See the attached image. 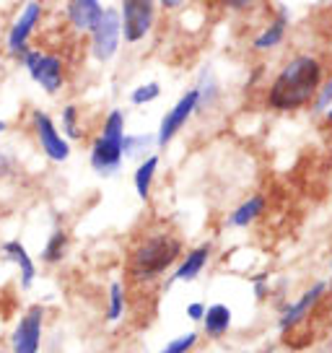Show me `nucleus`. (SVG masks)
I'll list each match as a JSON object with an SVG mask.
<instances>
[{"label": "nucleus", "instance_id": "obj_1", "mask_svg": "<svg viewBox=\"0 0 332 353\" xmlns=\"http://www.w3.org/2000/svg\"><path fill=\"white\" fill-rule=\"evenodd\" d=\"M322 78V68L314 57H296L293 63H288L280 76L276 78V83L270 86V107L276 110H299L304 104H309V99L317 94Z\"/></svg>", "mask_w": 332, "mask_h": 353}, {"label": "nucleus", "instance_id": "obj_2", "mask_svg": "<svg viewBox=\"0 0 332 353\" xmlns=\"http://www.w3.org/2000/svg\"><path fill=\"white\" fill-rule=\"evenodd\" d=\"M179 252H182L179 239L169 236V234H154L135 247L133 257H130V270L135 278H154L164 273L169 265H174Z\"/></svg>", "mask_w": 332, "mask_h": 353}, {"label": "nucleus", "instance_id": "obj_3", "mask_svg": "<svg viewBox=\"0 0 332 353\" xmlns=\"http://www.w3.org/2000/svg\"><path fill=\"white\" fill-rule=\"evenodd\" d=\"M122 138H125V114L114 110L104 122V132L94 143L91 151V166L99 174H114L122 164Z\"/></svg>", "mask_w": 332, "mask_h": 353}, {"label": "nucleus", "instance_id": "obj_4", "mask_svg": "<svg viewBox=\"0 0 332 353\" xmlns=\"http://www.w3.org/2000/svg\"><path fill=\"white\" fill-rule=\"evenodd\" d=\"M151 23H154V3H143V0L122 3V34L127 42L143 39Z\"/></svg>", "mask_w": 332, "mask_h": 353}, {"label": "nucleus", "instance_id": "obj_5", "mask_svg": "<svg viewBox=\"0 0 332 353\" xmlns=\"http://www.w3.org/2000/svg\"><path fill=\"white\" fill-rule=\"evenodd\" d=\"M120 13L104 11L99 23L94 26V57L96 60H110L117 52V42H120Z\"/></svg>", "mask_w": 332, "mask_h": 353}, {"label": "nucleus", "instance_id": "obj_6", "mask_svg": "<svg viewBox=\"0 0 332 353\" xmlns=\"http://www.w3.org/2000/svg\"><path fill=\"white\" fill-rule=\"evenodd\" d=\"M42 307H32L13 332V353H37L42 341Z\"/></svg>", "mask_w": 332, "mask_h": 353}, {"label": "nucleus", "instance_id": "obj_7", "mask_svg": "<svg viewBox=\"0 0 332 353\" xmlns=\"http://www.w3.org/2000/svg\"><path fill=\"white\" fill-rule=\"evenodd\" d=\"M198 101H200V91H187L182 99L174 104V110L166 114L164 120H161V128H158V143L166 145L174 135L179 132V128L187 122V117L195 112V107H198Z\"/></svg>", "mask_w": 332, "mask_h": 353}, {"label": "nucleus", "instance_id": "obj_8", "mask_svg": "<svg viewBox=\"0 0 332 353\" xmlns=\"http://www.w3.org/2000/svg\"><path fill=\"white\" fill-rule=\"evenodd\" d=\"M34 125H37V135H39V143L45 148V154L50 159H55V161H65L68 156H70V148L68 143L60 138V132L57 128L52 125V120L47 117L45 112H37L34 114Z\"/></svg>", "mask_w": 332, "mask_h": 353}, {"label": "nucleus", "instance_id": "obj_9", "mask_svg": "<svg viewBox=\"0 0 332 353\" xmlns=\"http://www.w3.org/2000/svg\"><path fill=\"white\" fill-rule=\"evenodd\" d=\"M42 13V6L39 3H29L26 11L21 13V19L16 21V26L11 29V37H8V47H11L13 55H26V37L34 29V23Z\"/></svg>", "mask_w": 332, "mask_h": 353}, {"label": "nucleus", "instance_id": "obj_10", "mask_svg": "<svg viewBox=\"0 0 332 353\" xmlns=\"http://www.w3.org/2000/svg\"><path fill=\"white\" fill-rule=\"evenodd\" d=\"M101 6L96 0H73L70 6H68V16H70V21L76 29L81 32H94V26L99 23L101 19Z\"/></svg>", "mask_w": 332, "mask_h": 353}, {"label": "nucleus", "instance_id": "obj_11", "mask_svg": "<svg viewBox=\"0 0 332 353\" xmlns=\"http://www.w3.org/2000/svg\"><path fill=\"white\" fill-rule=\"evenodd\" d=\"M32 78L34 81H39L50 94H55L57 88L63 86V63H60V57L42 55L39 65L32 70Z\"/></svg>", "mask_w": 332, "mask_h": 353}, {"label": "nucleus", "instance_id": "obj_12", "mask_svg": "<svg viewBox=\"0 0 332 353\" xmlns=\"http://www.w3.org/2000/svg\"><path fill=\"white\" fill-rule=\"evenodd\" d=\"M324 294V283H317V286H311L304 296L293 304V307H288L286 312H283V317H280V330H288V327H293L296 322H301L304 317H307V312H309L314 304H317V299Z\"/></svg>", "mask_w": 332, "mask_h": 353}, {"label": "nucleus", "instance_id": "obj_13", "mask_svg": "<svg viewBox=\"0 0 332 353\" xmlns=\"http://www.w3.org/2000/svg\"><path fill=\"white\" fill-rule=\"evenodd\" d=\"M208 254H211V247H208V244L192 250V252L185 257V263L179 265V270L174 273L172 281H192V278H198V273L205 268V263H208Z\"/></svg>", "mask_w": 332, "mask_h": 353}, {"label": "nucleus", "instance_id": "obj_14", "mask_svg": "<svg viewBox=\"0 0 332 353\" xmlns=\"http://www.w3.org/2000/svg\"><path fill=\"white\" fill-rule=\"evenodd\" d=\"M3 252L8 254L13 263L21 268V283H23V288L32 286L37 268H34L32 257H29V254H26V250H23V244H19V242H6V244H3Z\"/></svg>", "mask_w": 332, "mask_h": 353}, {"label": "nucleus", "instance_id": "obj_15", "mask_svg": "<svg viewBox=\"0 0 332 353\" xmlns=\"http://www.w3.org/2000/svg\"><path fill=\"white\" fill-rule=\"evenodd\" d=\"M203 322H205V330H208V335H223V332L229 330V325H231V309L223 307V304H213L208 312H205V317H203Z\"/></svg>", "mask_w": 332, "mask_h": 353}, {"label": "nucleus", "instance_id": "obj_16", "mask_svg": "<svg viewBox=\"0 0 332 353\" xmlns=\"http://www.w3.org/2000/svg\"><path fill=\"white\" fill-rule=\"evenodd\" d=\"M262 208H265V200L260 198V195H255V198L247 200L242 208L234 210V216L229 219V223H231V226H247V223H252V221L262 213Z\"/></svg>", "mask_w": 332, "mask_h": 353}, {"label": "nucleus", "instance_id": "obj_17", "mask_svg": "<svg viewBox=\"0 0 332 353\" xmlns=\"http://www.w3.org/2000/svg\"><path fill=\"white\" fill-rule=\"evenodd\" d=\"M156 166H158V159L151 156V159H145L143 164L138 166V172H135V190H138L141 198H148V190H151V179H154V174H156Z\"/></svg>", "mask_w": 332, "mask_h": 353}, {"label": "nucleus", "instance_id": "obj_18", "mask_svg": "<svg viewBox=\"0 0 332 353\" xmlns=\"http://www.w3.org/2000/svg\"><path fill=\"white\" fill-rule=\"evenodd\" d=\"M286 16H278V21L267 29V32H262L260 37L255 39V47L257 50H265V47H276L280 39H283V32H286Z\"/></svg>", "mask_w": 332, "mask_h": 353}, {"label": "nucleus", "instance_id": "obj_19", "mask_svg": "<svg viewBox=\"0 0 332 353\" xmlns=\"http://www.w3.org/2000/svg\"><path fill=\"white\" fill-rule=\"evenodd\" d=\"M65 247H68L65 232H55L52 236H50V242H47L42 257H45L47 263H57V260H60V257L65 254Z\"/></svg>", "mask_w": 332, "mask_h": 353}, {"label": "nucleus", "instance_id": "obj_20", "mask_svg": "<svg viewBox=\"0 0 332 353\" xmlns=\"http://www.w3.org/2000/svg\"><path fill=\"white\" fill-rule=\"evenodd\" d=\"M195 341H198V335H195V332H187V335H182V338H177V341L169 343L161 353H187L189 348L195 345Z\"/></svg>", "mask_w": 332, "mask_h": 353}, {"label": "nucleus", "instance_id": "obj_21", "mask_svg": "<svg viewBox=\"0 0 332 353\" xmlns=\"http://www.w3.org/2000/svg\"><path fill=\"white\" fill-rule=\"evenodd\" d=\"M161 94L158 83H145V86L135 88L133 91V104H145V101H154Z\"/></svg>", "mask_w": 332, "mask_h": 353}, {"label": "nucleus", "instance_id": "obj_22", "mask_svg": "<svg viewBox=\"0 0 332 353\" xmlns=\"http://www.w3.org/2000/svg\"><path fill=\"white\" fill-rule=\"evenodd\" d=\"M122 314V286L120 283H112L110 288V320H117Z\"/></svg>", "mask_w": 332, "mask_h": 353}, {"label": "nucleus", "instance_id": "obj_23", "mask_svg": "<svg viewBox=\"0 0 332 353\" xmlns=\"http://www.w3.org/2000/svg\"><path fill=\"white\" fill-rule=\"evenodd\" d=\"M76 107H65V112H63V128H65V132L70 135V138H78L81 132H78L76 128Z\"/></svg>", "mask_w": 332, "mask_h": 353}, {"label": "nucleus", "instance_id": "obj_24", "mask_svg": "<svg viewBox=\"0 0 332 353\" xmlns=\"http://www.w3.org/2000/svg\"><path fill=\"white\" fill-rule=\"evenodd\" d=\"M332 101V81L324 86V91L320 94V101H317V110H327V104Z\"/></svg>", "mask_w": 332, "mask_h": 353}, {"label": "nucleus", "instance_id": "obj_25", "mask_svg": "<svg viewBox=\"0 0 332 353\" xmlns=\"http://www.w3.org/2000/svg\"><path fill=\"white\" fill-rule=\"evenodd\" d=\"M187 314H189V320H203V317H205V307H203V304H189Z\"/></svg>", "mask_w": 332, "mask_h": 353}, {"label": "nucleus", "instance_id": "obj_26", "mask_svg": "<svg viewBox=\"0 0 332 353\" xmlns=\"http://www.w3.org/2000/svg\"><path fill=\"white\" fill-rule=\"evenodd\" d=\"M8 169H11V161L0 154V174H8Z\"/></svg>", "mask_w": 332, "mask_h": 353}, {"label": "nucleus", "instance_id": "obj_27", "mask_svg": "<svg viewBox=\"0 0 332 353\" xmlns=\"http://www.w3.org/2000/svg\"><path fill=\"white\" fill-rule=\"evenodd\" d=\"M327 120H330V122H332V110H330V112H327Z\"/></svg>", "mask_w": 332, "mask_h": 353}, {"label": "nucleus", "instance_id": "obj_28", "mask_svg": "<svg viewBox=\"0 0 332 353\" xmlns=\"http://www.w3.org/2000/svg\"><path fill=\"white\" fill-rule=\"evenodd\" d=\"M0 130H6V122H0Z\"/></svg>", "mask_w": 332, "mask_h": 353}]
</instances>
